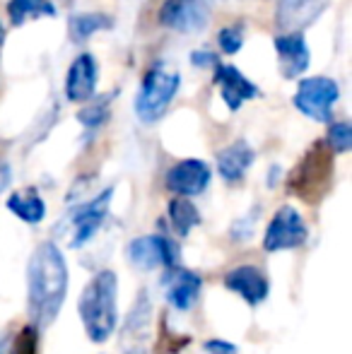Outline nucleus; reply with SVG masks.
Listing matches in <instances>:
<instances>
[{
    "label": "nucleus",
    "mask_w": 352,
    "mask_h": 354,
    "mask_svg": "<svg viewBox=\"0 0 352 354\" xmlns=\"http://www.w3.org/2000/svg\"><path fill=\"white\" fill-rule=\"evenodd\" d=\"M162 287H165V299L174 311L183 313L191 311L196 306L198 297H201L203 280L201 275H196L188 268H165V275H162Z\"/></svg>",
    "instance_id": "10"
},
{
    "label": "nucleus",
    "mask_w": 352,
    "mask_h": 354,
    "mask_svg": "<svg viewBox=\"0 0 352 354\" xmlns=\"http://www.w3.org/2000/svg\"><path fill=\"white\" fill-rule=\"evenodd\" d=\"M280 58V73L285 80H295L309 68V48L299 32H287L282 37H275L272 41Z\"/></svg>",
    "instance_id": "14"
},
{
    "label": "nucleus",
    "mask_w": 352,
    "mask_h": 354,
    "mask_svg": "<svg viewBox=\"0 0 352 354\" xmlns=\"http://www.w3.org/2000/svg\"><path fill=\"white\" fill-rule=\"evenodd\" d=\"M5 347H8V340H0V354H8L5 352Z\"/></svg>",
    "instance_id": "30"
},
{
    "label": "nucleus",
    "mask_w": 352,
    "mask_h": 354,
    "mask_svg": "<svg viewBox=\"0 0 352 354\" xmlns=\"http://www.w3.org/2000/svg\"><path fill=\"white\" fill-rule=\"evenodd\" d=\"M82 328L97 345L106 342L118 326V277L113 270H99L77 299Z\"/></svg>",
    "instance_id": "2"
},
{
    "label": "nucleus",
    "mask_w": 352,
    "mask_h": 354,
    "mask_svg": "<svg viewBox=\"0 0 352 354\" xmlns=\"http://www.w3.org/2000/svg\"><path fill=\"white\" fill-rule=\"evenodd\" d=\"M39 328L27 323L17 330L12 340V347H10V354H39Z\"/></svg>",
    "instance_id": "23"
},
{
    "label": "nucleus",
    "mask_w": 352,
    "mask_h": 354,
    "mask_svg": "<svg viewBox=\"0 0 352 354\" xmlns=\"http://www.w3.org/2000/svg\"><path fill=\"white\" fill-rule=\"evenodd\" d=\"M169 219H172V229H174L176 236H188L193 229L201 224V212L193 205L188 198L176 196L174 201L169 203Z\"/></svg>",
    "instance_id": "20"
},
{
    "label": "nucleus",
    "mask_w": 352,
    "mask_h": 354,
    "mask_svg": "<svg viewBox=\"0 0 352 354\" xmlns=\"http://www.w3.org/2000/svg\"><path fill=\"white\" fill-rule=\"evenodd\" d=\"M68 263L53 241L34 248L27 266V313L29 323L46 330L61 313L68 297Z\"/></svg>",
    "instance_id": "1"
},
{
    "label": "nucleus",
    "mask_w": 352,
    "mask_h": 354,
    "mask_svg": "<svg viewBox=\"0 0 352 354\" xmlns=\"http://www.w3.org/2000/svg\"><path fill=\"white\" fill-rule=\"evenodd\" d=\"M3 44H5V27L0 24V51H3Z\"/></svg>",
    "instance_id": "29"
},
{
    "label": "nucleus",
    "mask_w": 352,
    "mask_h": 354,
    "mask_svg": "<svg viewBox=\"0 0 352 354\" xmlns=\"http://www.w3.org/2000/svg\"><path fill=\"white\" fill-rule=\"evenodd\" d=\"M56 8L51 0H8V17L15 27H22L24 22L37 17H53Z\"/></svg>",
    "instance_id": "19"
},
{
    "label": "nucleus",
    "mask_w": 352,
    "mask_h": 354,
    "mask_svg": "<svg viewBox=\"0 0 352 354\" xmlns=\"http://www.w3.org/2000/svg\"><path fill=\"white\" fill-rule=\"evenodd\" d=\"M162 27L178 34H198L210 22V8L205 0H165L157 12Z\"/></svg>",
    "instance_id": "8"
},
{
    "label": "nucleus",
    "mask_w": 352,
    "mask_h": 354,
    "mask_svg": "<svg viewBox=\"0 0 352 354\" xmlns=\"http://www.w3.org/2000/svg\"><path fill=\"white\" fill-rule=\"evenodd\" d=\"M97 89V63L92 53H82L73 61L66 77V97L75 104H85Z\"/></svg>",
    "instance_id": "15"
},
{
    "label": "nucleus",
    "mask_w": 352,
    "mask_h": 354,
    "mask_svg": "<svg viewBox=\"0 0 352 354\" xmlns=\"http://www.w3.org/2000/svg\"><path fill=\"white\" fill-rule=\"evenodd\" d=\"M225 287L239 294L249 306H259L270 294V280L261 268L256 266H237L225 275Z\"/></svg>",
    "instance_id": "12"
},
{
    "label": "nucleus",
    "mask_w": 352,
    "mask_h": 354,
    "mask_svg": "<svg viewBox=\"0 0 352 354\" xmlns=\"http://www.w3.org/2000/svg\"><path fill=\"white\" fill-rule=\"evenodd\" d=\"M128 261L138 270H157V268L181 266V251L174 239L165 234H147L128 243Z\"/></svg>",
    "instance_id": "6"
},
{
    "label": "nucleus",
    "mask_w": 352,
    "mask_h": 354,
    "mask_svg": "<svg viewBox=\"0 0 352 354\" xmlns=\"http://www.w3.org/2000/svg\"><path fill=\"white\" fill-rule=\"evenodd\" d=\"M203 352L205 354H239V347L230 340H222V337H210V340L203 342Z\"/></svg>",
    "instance_id": "26"
},
{
    "label": "nucleus",
    "mask_w": 352,
    "mask_h": 354,
    "mask_svg": "<svg viewBox=\"0 0 352 354\" xmlns=\"http://www.w3.org/2000/svg\"><path fill=\"white\" fill-rule=\"evenodd\" d=\"M256 159V152L246 140H237L217 152V174L227 183H239Z\"/></svg>",
    "instance_id": "16"
},
{
    "label": "nucleus",
    "mask_w": 352,
    "mask_h": 354,
    "mask_svg": "<svg viewBox=\"0 0 352 354\" xmlns=\"http://www.w3.org/2000/svg\"><path fill=\"white\" fill-rule=\"evenodd\" d=\"M113 198V188H106L99 196H94L92 201L77 205L71 212V227H73V236H71V248H80L85 246L89 239L102 229L104 219L109 214V205H111Z\"/></svg>",
    "instance_id": "9"
},
{
    "label": "nucleus",
    "mask_w": 352,
    "mask_h": 354,
    "mask_svg": "<svg viewBox=\"0 0 352 354\" xmlns=\"http://www.w3.org/2000/svg\"><path fill=\"white\" fill-rule=\"evenodd\" d=\"M113 19L102 12H85V15H73L68 29H71L73 41H85L92 34L102 32V29H111Z\"/></svg>",
    "instance_id": "21"
},
{
    "label": "nucleus",
    "mask_w": 352,
    "mask_h": 354,
    "mask_svg": "<svg viewBox=\"0 0 352 354\" xmlns=\"http://www.w3.org/2000/svg\"><path fill=\"white\" fill-rule=\"evenodd\" d=\"M217 44H220L222 53L227 56H234V53L241 51L244 46V27L241 24H232V27H225L217 37Z\"/></svg>",
    "instance_id": "24"
},
{
    "label": "nucleus",
    "mask_w": 352,
    "mask_h": 354,
    "mask_svg": "<svg viewBox=\"0 0 352 354\" xmlns=\"http://www.w3.org/2000/svg\"><path fill=\"white\" fill-rule=\"evenodd\" d=\"M333 178V152L326 142H316L290 174V193L306 203H319Z\"/></svg>",
    "instance_id": "3"
},
{
    "label": "nucleus",
    "mask_w": 352,
    "mask_h": 354,
    "mask_svg": "<svg viewBox=\"0 0 352 354\" xmlns=\"http://www.w3.org/2000/svg\"><path fill=\"white\" fill-rule=\"evenodd\" d=\"M340 99V87L335 80L324 77V75H316V77L299 80V87L295 94V106L304 113L311 121H331V113L333 106Z\"/></svg>",
    "instance_id": "5"
},
{
    "label": "nucleus",
    "mask_w": 352,
    "mask_h": 354,
    "mask_svg": "<svg viewBox=\"0 0 352 354\" xmlns=\"http://www.w3.org/2000/svg\"><path fill=\"white\" fill-rule=\"evenodd\" d=\"M326 145H328L333 154L350 152V147H352V128H350V123H345V121L331 123L328 136H326Z\"/></svg>",
    "instance_id": "22"
},
{
    "label": "nucleus",
    "mask_w": 352,
    "mask_h": 354,
    "mask_svg": "<svg viewBox=\"0 0 352 354\" xmlns=\"http://www.w3.org/2000/svg\"><path fill=\"white\" fill-rule=\"evenodd\" d=\"M324 5L326 0H277V27L285 32H299L319 17Z\"/></svg>",
    "instance_id": "17"
},
{
    "label": "nucleus",
    "mask_w": 352,
    "mask_h": 354,
    "mask_svg": "<svg viewBox=\"0 0 352 354\" xmlns=\"http://www.w3.org/2000/svg\"><path fill=\"white\" fill-rule=\"evenodd\" d=\"M215 84L220 87L222 102L230 111H239L246 102L261 94V89L234 66H215Z\"/></svg>",
    "instance_id": "13"
},
{
    "label": "nucleus",
    "mask_w": 352,
    "mask_h": 354,
    "mask_svg": "<svg viewBox=\"0 0 352 354\" xmlns=\"http://www.w3.org/2000/svg\"><path fill=\"white\" fill-rule=\"evenodd\" d=\"M309 239V227H306L304 217L299 210L292 205H282L280 210L272 214L263 234V251L277 253V251H290V248H299Z\"/></svg>",
    "instance_id": "7"
},
{
    "label": "nucleus",
    "mask_w": 352,
    "mask_h": 354,
    "mask_svg": "<svg viewBox=\"0 0 352 354\" xmlns=\"http://www.w3.org/2000/svg\"><path fill=\"white\" fill-rule=\"evenodd\" d=\"M178 87H181V75L172 71L169 66H165V63H155L142 77L136 104H133L138 121L147 123V126L160 121L165 116L167 106L172 104V99H174V94L178 92Z\"/></svg>",
    "instance_id": "4"
},
{
    "label": "nucleus",
    "mask_w": 352,
    "mask_h": 354,
    "mask_svg": "<svg viewBox=\"0 0 352 354\" xmlns=\"http://www.w3.org/2000/svg\"><path fill=\"white\" fill-rule=\"evenodd\" d=\"M210 178L212 171L203 159H183V162H176L167 171L165 186L174 196L193 198V196H201L210 186Z\"/></svg>",
    "instance_id": "11"
},
{
    "label": "nucleus",
    "mask_w": 352,
    "mask_h": 354,
    "mask_svg": "<svg viewBox=\"0 0 352 354\" xmlns=\"http://www.w3.org/2000/svg\"><path fill=\"white\" fill-rule=\"evenodd\" d=\"M12 183V169L5 159H0V193H5V188H10Z\"/></svg>",
    "instance_id": "27"
},
{
    "label": "nucleus",
    "mask_w": 352,
    "mask_h": 354,
    "mask_svg": "<svg viewBox=\"0 0 352 354\" xmlns=\"http://www.w3.org/2000/svg\"><path fill=\"white\" fill-rule=\"evenodd\" d=\"M77 118H80V123L85 128H99L109 118V104L106 102L89 104V106H85L80 113H77Z\"/></svg>",
    "instance_id": "25"
},
{
    "label": "nucleus",
    "mask_w": 352,
    "mask_h": 354,
    "mask_svg": "<svg viewBox=\"0 0 352 354\" xmlns=\"http://www.w3.org/2000/svg\"><path fill=\"white\" fill-rule=\"evenodd\" d=\"M8 210L17 219H22L24 224L37 227L46 217V203L39 196L37 188H27V191H15L8 198Z\"/></svg>",
    "instance_id": "18"
},
{
    "label": "nucleus",
    "mask_w": 352,
    "mask_h": 354,
    "mask_svg": "<svg viewBox=\"0 0 352 354\" xmlns=\"http://www.w3.org/2000/svg\"><path fill=\"white\" fill-rule=\"evenodd\" d=\"M191 61H193V66H201V68H205V66H217L215 63V56L212 53H207V51H196L191 56Z\"/></svg>",
    "instance_id": "28"
}]
</instances>
